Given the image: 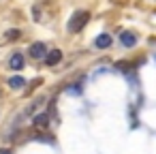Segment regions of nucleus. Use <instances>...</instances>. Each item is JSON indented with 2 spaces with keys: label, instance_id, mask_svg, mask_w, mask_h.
Instances as JSON below:
<instances>
[{
  "label": "nucleus",
  "instance_id": "0eeeda50",
  "mask_svg": "<svg viewBox=\"0 0 156 154\" xmlns=\"http://www.w3.org/2000/svg\"><path fill=\"white\" fill-rule=\"evenodd\" d=\"M32 124H34L37 128H45V126L49 124V116H47V113H37L34 120H32Z\"/></svg>",
  "mask_w": 156,
  "mask_h": 154
},
{
  "label": "nucleus",
  "instance_id": "1a4fd4ad",
  "mask_svg": "<svg viewBox=\"0 0 156 154\" xmlns=\"http://www.w3.org/2000/svg\"><path fill=\"white\" fill-rule=\"evenodd\" d=\"M9 86H11L13 90H20L22 86H26V79H24V77H11V79H9Z\"/></svg>",
  "mask_w": 156,
  "mask_h": 154
},
{
  "label": "nucleus",
  "instance_id": "20e7f679",
  "mask_svg": "<svg viewBox=\"0 0 156 154\" xmlns=\"http://www.w3.org/2000/svg\"><path fill=\"white\" fill-rule=\"evenodd\" d=\"M9 69L11 71H22L24 69V56L22 54H13L11 60H9Z\"/></svg>",
  "mask_w": 156,
  "mask_h": 154
},
{
  "label": "nucleus",
  "instance_id": "f8f14e48",
  "mask_svg": "<svg viewBox=\"0 0 156 154\" xmlns=\"http://www.w3.org/2000/svg\"><path fill=\"white\" fill-rule=\"evenodd\" d=\"M115 2H120V5H122V2H126V0H115Z\"/></svg>",
  "mask_w": 156,
  "mask_h": 154
},
{
  "label": "nucleus",
  "instance_id": "9b49d317",
  "mask_svg": "<svg viewBox=\"0 0 156 154\" xmlns=\"http://www.w3.org/2000/svg\"><path fill=\"white\" fill-rule=\"evenodd\" d=\"M37 86H41V79H34V81H32V84H30V86L26 88V94H30V92H32V90H34Z\"/></svg>",
  "mask_w": 156,
  "mask_h": 154
},
{
  "label": "nucleus",
  "instance_id": "ddd939ff",
  "mask_svg": "<svg viewBox=\"0 0 156 154\" xmlns=\"http://www.w3.org/2000/svg\"><path fill=\"white\" fill-rule=\"evenodd\" d=\"M0 154H9V152H7V150H2V152H0Z\"/></svg>",
  "mask_w": 156,
  "mask_h": 154
},
{
  "label": "nucleus",
  "instance_id": "f257e3e1",
  "mask_svg": "<svg viewBox=\"0 0 156 154\" xmlns=\"http://www.w3.org/2000/svg\"><path fill=\"white\" fill-rule=\"evenodd\" d=\"M88 20H90V13H88V11H77V13L73 15V20L69 22V32H79V30H83V26L88 24Z\"/></svg>",
  "mask_w": 156,
  "mask_h": 154
},
{
  "label": "nucleus",
  "instance_id": "9d476101",
  "mask_svg": "<svg viewBox=\"0 0 156 154\" xmlns=\"http://www.w3.org/2000/svg\"><path fill=\"white\" fill-rule=\"evenodd\" d=\"M20 34H22L20 30H9L7 32V41H15V39H20Z\"/></svg>",
  "mask_w": 156,
  "mask_h": 154
},
{
  "label": "nucleus",
  "instance_id": "39448f33",
  "mask_svg": "<svg viewBox=\"0 0 156 154\" xmlns=\"http://www.w3.org/2000/svg\"><path fill=\"white\" fill-rule=\"evenodd\" d=\"M120 43H122L124 47H135V45H137V37H135L133 32H122V34H120Z\"/></svg>",
  "mask_w": 156,
  "mask_h": 154
},
{
  "label": "nucleus",
  "instance_id": "7ed1b4c3",
  "mask_svg": "<svg viewBox=\"0 0 156 154\" xmlns=\"http://www.w3.org/2000/svg\"><path fill=\"white\" fill-rule=\"evenodd\" d=\"M45 54H47V49H45L43 43H32V47H30V56H32L34 60H43Z\"/></svg>",
  "mask_w": 156,
  "mask_h": 154
},
{
  "label": "nucleus",
  "instance_id": "423d86ee",
  "mask_svg": "<svg viewBox=\"0 0 156 154\" xmlns=\"http://www.w3.org/2000/svg\"><path fill=\"white\" fill-rule=\"evenodd\" d=\"M43 101H45V96H39V98H34V101H32V105H30V107H28V109H26V111L20 116V120H22V118H26V116H30V113H34V111L39 109V105H43Z\"/></svg>",
  "mask_w": 156,
  "mask_h": 154
},
{
  "label": "nucleus",
  "instance_id": "f03ea898",
  "mask_svg": "<svg viewBox=\"0 0 156 154\" xmlns=\"http://www.w3.org/2000/svg\"><path fill=\"white\" fill-rule=\"evenodd\" d=\"M43 60H45V64H47V66H56V64L62 60V52H60V49H51V52H47V54H45V58H43Z\"/></svg>",
  "mask_w": 156,
  "mask_h": 154
},
{
  "label": "nucleus",
  "instance_id": "6e6552de",
  "mask_svg": "<svg viewBox=\"0 0 156 154\" xmlns=\"http://www.w3.org/2000/svg\"><path fill=\"white\" fill-rule=\"evenodd\" d=\"M94 45H96V47H101V49H105V47H109V45H111V37L103 32V34H98V37H96Z\"/></svg>",
  "mask_w": 156,
  "mask_h": 154
}]
</instances>
